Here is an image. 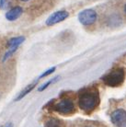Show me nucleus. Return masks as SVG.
I'll list each match as a JSON object with an SVG mask.
<instances>
[{"mask_svg":"<svg viewBox=\"0 0 126 127\" xmlns=\"http://www.w3.org/2000/svg\"><path fill=\"white\" fill-rule=\"evenodd\" d=\"M78 19L80 23L83 25H91L97 19V13L92 9H85L79 13Z\"/></svg>","mask_w":126,"mask_h":127,"instance_id":"nucleus-4","label":"nucleus"},{"mask_svg":"<svg viewBox=\"0 0 126 127\" xmlns=\"http://www.w3.org/2000/svg\"><path fill=\"white\" fill-rule=\"evenodd\" d=\"M44 127H61L60 122L56 119H50L48 122H46Z\"/></svg>","mask_w":126,"mask_h":127,"instance_id":"nucleus-10","label":"nucleus"},{"mask_svg":"<svg viewBox=\"0 0 126 127\" xmlns=\"http://www.w3.org/2000/svg\"><path fill=\"white\" fill-rule=\"evenodd\" d=\"M104 82L110 87H118L123 82L124 80V71L122 68H117L112 70L105 76Z\"/></svg>","mask_w":126,"mask_h":127,"instance_id":"nucleus-2","label":"nucleus"},{"mask_svg":"<svg viewBox=\"0 0 126 127\" xmlns=\"http://www.w3.org/2000/svg\"><path fill=\"white\" fill-rule=\"evenodd\" d=\"M25 41V37L24 36H19V37H15V38L10 39L9 41H7V47H19V45L21 44L22 42H24Z\"/></svg>","mask_w":126,"mask_h":127,"instance_id":"nucleus-9","label":"nucleus"},{"mask_svg":"<svg viewBox=\"0 0 126 127\" xmlns=\"http://www.w3.org/2000/svg\"><path fill=\"white\" fill-rule=\"evenodd\" d=\"M124 11L126 12V5H125V7H124Z\"/></svg>","mask_w":126,"mask_h":127,"instance_id":"nucleus-17","label":"nucleus"},{"mask_svg":"<svg viewBox=\"0 0 126 127\" xmlns=\"http://www.w3.org/2000/svg\"><path fill=\"white\" fill-rule=\"evenodd\" d=\"M57 79H58V76H55V77H54L53 79L49 80L48 82H46V83H45V84H43L42 86L40 87V88H39V89H38V90H39V91H40V92H41V91H43L44 89H47V88H48V87H49V86H50L51 84H53V83H54V82H55V81H56Z\"/></svg>","mask_w":126,"mask_h":127,"instance_id":"nucleus-12","label":"nucleus"},{"mask_svg":"<svg viewBox=\"0 0 126 127\" xmlns=\"http://www.w3.org/2000/svg\"><path fill=\"white\" fill-rule=\"evenodd\" d=\"M37 82H38V80H35V81L33 83H32V84L28 85V86L26 87V88L24 89H23V90H21V91L19 92V95H18V97H17V98H15V101H19V100H20L21 98H24V97H25L26 95H28L29 93L31 92L32 89H34L35 86L37 85Z\"/></svg>","mask_w":126,"mask_h":127,"instance_id":"nucleus-8","label":"nucleus"},{"mask_svg":"<svg viewBox=\"0 0 126 127\" xmlns=\"http://www.w3.org/2000/svg\"><path fill=\"white\" fill-rule=\"evenodd\" d=\"M69 16V13L64 10H61V11H57L54 12V14H52L46 20V25L48 26H53L54 24L61 22L64 20L65 19H67Z\"/></svg>","mask_w":126,"mask_h":127,"instance_id":"nucleus-6","label":"nucleus"},{"mask_svg":"<svg viewBox=\"0 0 126 127\" xmlns=\"http://www.w3.org/2000/svg\"><path fill=\"white\" fill-rule=\"evenodd\" d=\"M7 6V0H0V9H5Z\"/></svg>","mask_w":126,"mask_h":127,"instance_id":"nucleus-14","label":"nucleus"},{"mask_svg":"<svg viewBox=\"0 0 126 127\" xmlns=\"http://www.w3.org/2000/svg\"><path fill=\"white\" fill-rule=\"evenodd\" d=\"M111 121L117 127H126V111L119 109L111 113Z\"/></svg>","mask_w":126,"mask_h":127,"instance_id":"nucleus-5","label":"nucleus"},{"mask_svg":"<svg viewBox=\"0 0 126 127\" xmlns=\"http://www.w3.org/2000/svg\"><path fill=\"white\" fill-rule=\"evenodd\" d=\"M54 110L63 114H71L75 111V105L70 99L64 98L55 104Z\"/></svg>","mask_w":126,"mask_h":127,"instance_id":"nucleus-3","label":"nucleus"},{"mask_svg":"<svg viewBox=\"0 0 126 127\" xmlns=\"http://www.w3.org/2000/svg\"><path fill=\"white\" fill-rule=\"evenodd\" d=\"M5 127H13V124L12 123H8L7 124H6V126Z\"/></svg>","mask_w":126,"mask_h":127,"instance_id":"nucleus-15","label":"nucleus"},{"mask_svg":"<svg viewBox=\"0 0 126 127\" xmlns=\"http://www.w3.org/2000/svg\"><path fill=\"white\" fill-rule=\"evenodd\" d=\"M18 48L19 47H10L8 48V50H7V52H6V54H5V55H4V57H3V62H5V61H6L8 58L12 55L15 52L18 50Z\"/></svg>","mask_w":126,"mask_h":127,"instance_id":"nucleus-11","label":"nucleus"},{"mask_svg":"<svg viewBox=\"0 0 126 127\" xmlns=\"http://www.w3.org/2000/svg\"><path fill=\"white\" fill-rule=\"evenodd\" d=\"M54 71H55V67H54V66L52 67V68H50V69L46 70L45 72H43L41 76H39V79H41V78H42V77H46V76H48L49 75H51L52 73H54Z\"/></svg>","mask_w":126,"mask_h":127,"instance_id":"nucleus-13","label":"nucleus"},{"mask_svg":"<svg viewBox=\"0 0 126 127\" xmlns=\"http://www.w3.org/2000/svg\"><path fill=\"white\" fill-rule=\"evenodd\" d=\"M22 12H23V9L20 6H15L11 8L10 10H8L7 12L6 13V19L9 21H14L21 16Z\"/></svg>","mask_w":126,"mask_h":127,"instance_id":"nucleus-7","label":"nucleus"},{"mask_svg":"<svg viewBox=\"0 0 126 127\" xmlns=\"http://www.w3.org/2000/svg\"><path fill=\"white\" fill-rule=\"evenodd\" d=\"M0 127H2V126H1V125H0Z\"/></svg>","mask_w":126,"mask_h":127,"instance_id":"nucleus-18","label":"nucleus"},{"mask_svg":"<svg viewBox=\"0 0 126 127\" xmlns=\"http://www.w3.org/2000/svg\"><path fill=\"white\" fill-rule=\"evenodd\" d=\"M20 1H23V2H27V1H29V0H20Z\"/></svg>","mask_w":126,"mask_h":127,"instance_id":"nucleus-16","label":"nucleus"},{"mask_svg":"<svg viewBox=\"0 0 126 127\" xmlns=\"http://www.w3.org/2000/svg\"><path fill=\"white\" fill-rule=\"evenodd\" d=\"M98 103V97L94 92L82 93L79 98V107L86 112L93 111Z\"/></svg>","mask_w":126,"mask_h":127,"instance_id":"nucleus-1","label":"nucleus"}]
</instances>
